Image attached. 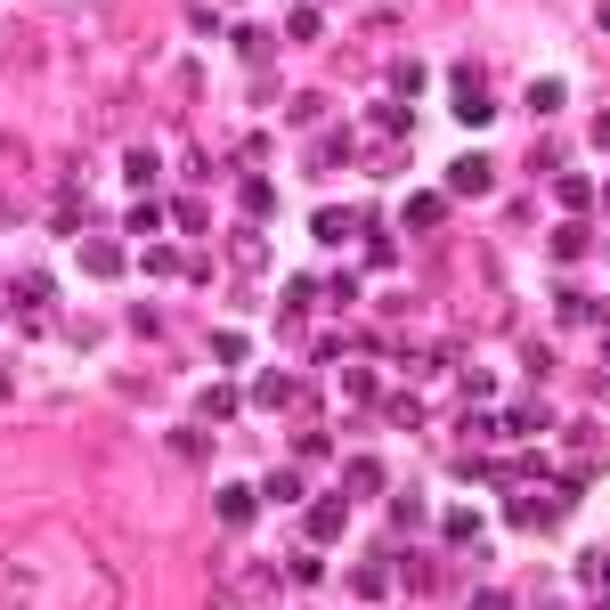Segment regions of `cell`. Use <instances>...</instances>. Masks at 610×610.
<instances>
[{"mask_svg":"<svg viewBox=\"0 0 610 610\" xmlns=\"http://www.w3.org/2000/svg\"><path fill=\"white\" fill-rule=\"evenodd\" d=\"M310 228H318V244H342L358 220H350V212H334V204H318V220H310Z\"/></svg>","mask_w":610,"mask_h":610,"instance_id":"8992f818","label":"cell"},{"mask_svg":"<svg viewBox=\"0 0 610 610\" xmlns=\"http://www.w3.org/2000/svg\"><path fill=\"white\" fill-rule=\"evenodd\" d=\"M342 521H350V513H342L334 497H318V505H310V537H318V545H334V537H342Z\"/></svg>","mask_w":610,"mask_h":610,"instance_id":"277c9868","label":"cell"},{"mask_svg":"<svg viewBox=\"0 0 610 610\" xmlns=\"http://www.w3.org/2000/svg\"><path fill=\"white\" fill-rule=\"evenodd\" d=\"M82 269H90V277H114L122 253H114V244H82Z\"/></svg>","mask_w":610,"mask_h":610,"instance_id":"ba28073f","label":"cell"},{"mask_svg":"<svg viewBox=\"0 0 610 610\" xmlns=\"http://www.w3.org/2000/svg\"><path fill=\"white\" fill-rule=\"evenodd\" d=\"M578 253H586V228H578V220H570V228H562V236H554V261H578Z\"/></svg>","mask_w":610,"mask_h":610,"instance_id":"8fae6325","label":"cell"},{"mask_svg":"<svg viewBox=\"0 0 610 610\" xmlns=\"http://www.w3.org/2000/svg\"><path fill=\"white\" fill-rule=\"evenodd\" d=\"M253 505H261L253 488H220V521H228V529H244V521H253Z\"/></svg>","mask_w":610,"mask_h":610,"instance_id":"5b68a950","label":"cell"},{"mask_svg":"<svg viewBox=\"0 0 610 610\" xmlns=\"http://www.w3.org/2000/svg\"><path fill=\"white\" fill-rule=\"evenodd\" d=\"M472 610H513V602L505 594H472Z\"/></svg>","mask_w":610,"mask_h":610,"instance_id":"7c38bea8","label":"cell"},{"mask_svg":"<svg viewBox=\"0 0 610 610\" xmlns=\"http://www.w3.org/2000/svg\"><path fill=\"white\" fill-rule=\"evenodd\" d=\"M440 212H448V196H415L407 204V228H440Z\"/></svg>","mask_w":610,"mask_h":610,"instance_id":"52a82bcc","label":"cell"},{"mask_svg":"<svg viewBox=\"0 0 610 610\" xmlns=\"http://www.w3.org/2000/svg\"><path fill=\"white\" fill-rule=\"evenodd\" d=\"M456 122H464V131H488V122H497V106L480 98V74L472 66H456Z\"/></svg>","mask_w":610,"mask_h":610,"instance_id":"6da1fadb","label":"cell"},{"mask_svg":"<svg viewBox=\"0 0 610 610\" xmlns=\"http://www.w3.org/2000/svg\"><path fill=\"white\" fill-rule=\"evenodd\" d=\"M505 521H513V529H554V521H562V497H513Z\"/></svg>","mask_w":610,"mask_h":610,"instance_id":"7a4b0ae2","label":"cell"},{"mask_svg":"<svg viewBox=\"0 0 610 610\" xmlns=\"http://www.w3.org/2000/svg\"><path fill=\"white\" fill-rule=\"evenodd\" d=\"M253 399H261V407H285V399H293V383H285V375H261V383H253Z\"/></svg>","mask_w":610,"mask_h":610,"instance_id":"30bf717a","label":"cell"},{"mask_svg":"<svg viewBox=\"0 0 610 610\" xmlns=\"http://www.w3.org/2000/svg\"><path fill=\"white\" fill-rule=\"evenodd\" d=\"M285 578H293V586H318V578H326V562H318V554H293V562H285Z\"/></svg>","mask_w":610,"mask_h":610,"instance_id":"9c48e42d","label":"cell"},{"mask_svg":"<svg viewBox=\"0 0 610 610\" xmlns=\"http://www.w3.org/2000/svg\"><path fill=\"white\" fill-rule=\"evenodd\" d=\"M497 188V171H488V155H464L456 171H448V196H488Z\"/></svg>","mask_w":610,"mask_h":610,"instance_id":"3957f363","label":"cell"}]
</instances>
